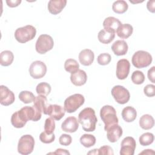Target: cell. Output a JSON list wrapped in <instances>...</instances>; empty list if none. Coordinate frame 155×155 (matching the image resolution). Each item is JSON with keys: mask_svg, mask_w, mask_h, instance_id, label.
Instances as JSON below:
<instances>
[{"mask_svg": "<svg viewBox=\"0 0 155 155\" xmlns=\"http://www.w3.org/2000/svg\"><path fill=\"white\" fill-rule=\"evenodd\" d=\"M70 80L73 84L76 86H82L84 85L87 80V75L85 71L78 70L76 72L71 73Z\"/></svg>", "mask_w": 155, "mask_h": 155, "instance_id": "18", "label": "cell"}, {"mask_svg": "<svg viewBox=\"0 0 155 155\" xmlns=\"http://www.w3.org/2000/svg\"><path fill=\"white\" fill-rule=\"evenodd\" d=\"M54 120V119L50 117L46 119L45 121L44 131L48 134H51L54 132L55 129V122Z\"/></svg>", "mask_w": 155, "mask_h": 155, "instance_id": "35", "label": "cell"}, {"mask_svg": "<svg viewBox=\"0 0 155 155\" xmlns=\"http://www.w3.org/2000/svg\"><path fill=\"white\" fill-rule=\"evenodd\" d=\"M111 60V57L110 54L107 53H104L100 54L97 58V63L101 65H108Z\"/></svg>", "mask_w": 155, "mask_h": 155, "instance_id": "36", "label": "cell"}, {"mask_svg": "<svg viewBox=\"0 0 155 155\" xmlns=\"http://www.w3.org/2000/svg\"><path fill=\"white\" fill-rule=\"evenodd\" d=\"M100 116L105 124L104 130L105 131L111 125L118 124L119 122L116 110L113 107L109 105H104L101 108L100 110Z\"/></svg>", "mask_w": 155, "mask_h": 155, "instance_id": "3", "label": "cell"}, {"mask_svg": "<svg viewBox=\"0 0 155 155\" xmlns=\"http://www.w3.org/2000/svg\"><path fill=\"white\" fill-rule=\"evenodd\" d=\"M70 154V153L65 149H62V148H58L53 153H48V154Z\"/></svg>", "mask_w": 155, "mask_h": 155, "instance_id": "44", "label": "cell"}, {"mask_svg": "<svg viewBox=\"0 0 155 155\" xmlns=\"http://www.w3.org/2000/svg\"><path fill=\"white\" fill-rule=\"evenodd\" d=\"M39 139L42 143H50L54 140L55 135L54 133L48 134L45 131H43L39 135Z\"/></svg>", "mask_w": 155, "mask_h": 155, "instance_id": "37", "label": "cell"}, {"mask_svg": "<svg viewBox=\"0 0 155 155\" xmlns=\"http://www.w3.org/2000/svg\"><path fill=\"white\" fill-rule=\"evenodd\" d=\"M128 5L126 1L124 0H118L113 2L112 5V10L117 14L124 13L128 10Z\"/></svg>", "mask_w": 155, "mask_h": 155, "instance_id": "28", "label": "cell"}, {"mask_svg": "<svg viewBox=\"0 0 155 155\" xmlns=\"http://www.w3.org/2000/svg\"><path fill=\"white\" fill-rule=\"evenodd\" d=\"M131 79L134 84L140 85L144 82L145 76L142 71L139 70H136L132 73Z\"/></svg>", "mask_w": 155, "mask_h": 155, "instance_id": "34", "label": "cell"}, {"mask_svg": "<svg viewBox=\"0 0 155 155\" xmlns=\"http://www.w3.org/2000/svg\"><path fill=\"white\" fill-rule=\"evenodd\" d=\"M154 73H155V67L154 66H153L150 69L148 70L147 76L148 79L153 83H154Z\"/></svg>", "mask_w": 155, "mask_h": 155, "instance_id": "41", "label": "cell"}, {"mask_svg": "<svg viewBox=\"0 0 155 155\" xmlns=\"http://www.w3.org/2000/svg\"><path fill=\"white\" fill-rule=\"evenodd\" d=\"M21 2V0H7L6 3L7 5L10 7H16L18 6Z\"/></svg>", "mask_w": 155, "mask_h": 155, "instance_id": "42", "label": "cell"}, {"mask_svg": "<svg viewBox=\"0 0 155 155\" xmlns=\"http://www.w3.org/2000/svg\"><path fill=\"white\" fill-rule=\"evenodd\" d=\"M67 4L66 0H50L48 3V10L52 15L61 13Z\"/></svg>", "mask_w": 155, "mask_h": 155, "instance_id": "17", "label": "cell"}, {"mask_svg": "<svg viewBox=\"0 0 155 155\" xmlns=\"http://www.w3.org/2000/svg\"><path fill=\"white\" fill-rule=\"evenodd\" d=\"M42 112L33 105L30 107L25 106L12 115L11 123L14 127L21 128L25 126L28 120L36 122L40 120Z\"/></svg>", "mask_w": 155, "mask_h": 155, "instance_id": "1", "label": "cell"}, {"mask_svg": "<svg viewBox=\"0 0 155 155\" xmlns=\"http://www.w3.org/2000/svg\"><path fill=\"white\" fill-rule=\"evenodd\" d=\"M120 150V155H133L136 147V142L132 137H125L121 142Z\"/></svg>", "mask_w": 155, "mask_h": 155, "instance_id": "11", "label": "cell"}, {"mask_svg": "<svg viewBox=\"0 0 155 155\" xmlns=\"http://www.w3.org/2000/svg\"><path fill=\"white\" fill-rule=\"evenodd\" d=\"M155 4V1L152 0V1H148L147 4V9L148 10L149 12L151 13H154L155 12V8H154V5Z\"/></svg>", "mask_w": 155, "mask_h": 155, "instance_id": "43", "label": "cell"}, {"mask_svg": "<svg viewBox=\"0 0 155 155\" xmlns=\"http://www.w3.org/2000/svg\"><path fill=\"white\" fill-rule=\"evenodd\" d=\"M122 119L127 122L134 121L137 117V111L134 108L131 106H127L123 108L122 111Z\"/></svg>", "mask_w": 155, "mask_h": 155, "instance_id": "24", "label": "cell"}, {"mask_svg": "<svg viewBox=\"0 0 155 155\" xmlns=\"http://www.w3.org/2000/svg\"><path fill=\"white\" fill-rule=\"evenodd\" d=\"M35 147V139L30 134H25L18 141V151L23 155L31 153Z\"/></svg>", "mask_w": 155, "mask_h": 155, "instance_id": "8", "label": "cell"}, {"mask_svg": "<svg viewBox=\"0 0 155 155\" xmlns=\"http://www.w3.org/2000/svg\"><path fill=\"white\" fill-rule=\"evenodd\" d=\"M59 143L62 145L68 146L71 144L72 142V138L70 135L67 134H62L59 139Z\"/></svg>", "mask_w": 155, "mask_h": 155, "instance_id": "38", "label": "cell"}, {"mask_svg": "<svg viewBox=\"0 0 155 155\" xmlns=\"http://www.w3.org/2000/svg\"><path fill=\"white\" fill-rule=\"evenodd\" d=\"M79 65L78 62L73 59H68L64 63V68L66 71L71 73L76 72L79 70Z\"/></svg>", "mask_w": 155, "mask_h": 155, "instance_id": "30", "label": "cell"}, {"mask_svg": "<svg viewBox=\"0 0 155 155\" xmlns=\"http://www.w3.org/2000/svg\"><path fill=\"white\" fill-rule=\"evenodd\" d=\"M115 37V33L110 31L108 30H105L104 28L100 30L97 35V38L99 42L102 44H108L110 43Z\"/></svg>", "mask_w": 155, "mask_h": 155, "instance_id": "25", "label": "cell"}, {"mask_svg": "<svg viewBox=\"0 0 155 155\" xmlns=\"http://www.w3.org/2000/svg\"><path fill=\"white\" fill-rule=\"evenodd\" d=\"M30 75L33 79H41L43 78L47 73V66L41 61L33 62L29 68Z\"/></svg>", "mask_w": 155, "mask_h": 155, "instance_id": "10", "label": "cell"}, {"mask_svg": "<svg viewBox=\"0 0 155 155\" xmlns=\"http://www.w3.org/2000/svg\"><path fill=\"white\" fill-rule=\"evenodd\" d=\"M36 35V30L35 27L31 25L18 28L14 34L16 40L20 43H25L32 40Z\"/></svg>", "mask_w": 155, "mask_h": 155, "instance_id": "4", "label": "cell"}, {"mask_svg": "<svg viewBox=\"0 0 155 155\" xmlns=\"http://www.w3.org/2000/svg\"><path fill=\"white\" fill-rule=\"evenodd\" d=\"M106 131L107 132V137L108 140L112 143L117 141L122 136L123 133L122 128L120 125H118V124L111 125L107 129Z\"/></svg>", "mask_w": 155, "mask_h": 155, "instance_id": "14", "label": "cell"}, {"mask_svg": "<svg viewBox=\"0 0 155 155\" xmlns=\"http://www.w3.org/2000/svg\"><path fill=\"white\" fill-rule=\"evenodd\" d=\"M139 143L142 146H148L154 141V135L151 133L147 132L142 134L139 137Z\"/></svg>", "mask_w": 155, "mask_h": 155, "instance_id": "33", "label": "cell"}, {"mask_svg": "<svg viewBox=\"0 0 155 155\" xmlns=\"http://www.w3.org/2000/svg\"><path fill=\"white\" fill-rule=\"evenodd\" d=\"M79 128V121L74 116H70L66 118L61 124L62 130L67 133H74Z\"/></svg>", "mask_w": 155, "mask_h": 155, "instance_id": "16", "label": "cell"}, {"mask_svg": "<svg viewBox=\"0 0 155 155\" xmlns=\"http://www.w3.org/2000/svg\"><path fill=\"white\" fill-rule=\"evenodd\" d=\"M97 154H114V152L111 147L108 145H104L97 150Z\"/></svg>", "mask_w": 155, "mask_h": 155, "instance_id": "40", "label": "cell"}, {"mask_svg": "<svg viewBox=\"0 0 155 155\" xmlns=\"http://www.w3.org/2000/svg\"><path fill=\"white\" fill-rule=\"evenodd\" d=\"M144 94L148 97H153L155 95V86L153 84H148L143 88Z\"/></svg>", "mask_w": 155, "mask_h": 155, "instance_id": "39", "label": "cell"}, {"mask_svg": "<svg viewBox=\"0 0 155 155\" xmlns=\"http://www.w3.org/2000/svg\"><path fill=\"white\" fill-rule=\"evenodd\" d=\"M154 154V151L153 150H150V149L144 150L142 152L139 153V154Z\"/></svg>", "mask_w": 155, "mask_h": 155, "instance_id": "45", "label": "cell"}, {"mask_svg": "<svg viewBox=\"0 0 155 155\" xmlns=\"http://www.w3.org/2000/svg\"><path fill=\"white\" fill-rule=\"evenodd\" d=\"M54 46V41L51 36L46 34L40 35L35 44L36 51L39 54H45L51 50Z\"/></svg>", "mask_w": 155, "mask_h": 155, "instance_id": "7", "label": "cell"}, {"mask_svg": "<svg viewBox=\"0 0 155 155\" xmlns=\"http://www.w3.org/2000/svg\"><path fill=\"white\" fill-rule=\"evenodd\" d=\"M85 102V98L81 94H74L68 97L64 101V108L69 113L75 112Z\"/></svg>", "mask_w": 155, "mask_h": 155, "instance_id": "6", "label": "cell"}, {"mask_svg": "<svg viewBox=\"0 0 155 155\" xmlns=\"http://www.w3.org/2000/svg\"><path fill=\"white\" fill-rule=\"evenodd\" d=\"M14 59L13 53L10 50H5L0 54V64L2 66H9Z\"/></svg>", "mask_w": 155, "mask_h": 155, "instance_id": "27", "label": "cell"}, {"mask_svg": "<svg viewBox=\"0 0 155 155\" xmlns=\"http://www.w3.org/2000/svg\"><path fill=\"white\" fill-rule=\"evenodd\" d=\"M19 99L24 104H29L34 101L35 97L34 94L29 91H22L19 94Z\"/></svg>", "mask_w": 155, "mask_h": 155, "instance_id": "32", "label": "cell"}, {"mask_svg": "<svg viewBox=\"0 0 155 155\" xmlns=\"http://www.w3.org/2000/svg\"><path fill=\"white\" fill-rule=\"evenodd\" d=\"M65 108L57 104H49L47 111V114L56 120L61 119L65 115Z\"/></svg>", "mask_w": 155, "mask_h": 155, "instance_id": "15", "label": "cell"}, {"mask_svg": "<svg viewBox=\"0 0 155 155\" xmlns=\"http://www.w3.org/2000/svg\"><path fill=\"white\" fill-rule=\"evenodd\" d=\"M117 35L121 39H127L133 32V28L129 24H122L116 30Z\"/></svg>", "mask_w": 155, "mask_h": 155, "instance_id": "23", "label": "cell"}, {"mask_svg": "<svg viewBox=\"0 0 155 155\" xmlns=\"http://www.w3.org/2000/svg\"><path fill=\"white\" fill-rule=\"evenodd\" d=\"M139 125L143 130H150L154 125V120L150 114H146L142 116L139 119Z\"/></svg>", "mask_w": 155, "mask_h": 155, "instance_id": "26", "label": "cell"}, {"mask_svg": "<svg viewBox=\"0 0 155 155\" xmlns=\"http://www.w3.org/2000/svg\"><path fill=\"white\" fill-rule=\"evenodd\" d=\"M51 89V88L49 84L43 82L37 85L36 91L38 95H44L46 96L50 94Z\"/></svg>", "mask_w": 155, "mask_h": 155, "instance_id": "31", "label": "cell"}, {"mask_svg": "<svg viewBox=\"0 0 155 155\" xmlns=\"http://www.w3.org/2000/svg\"><path fill=\"white\" fill-rule=\"evenodd\" d=\"M78 121L84 131L87 132L94 131L97 122L94 109L90 107L83 109L78 115Z\"/></svg>", "mask_w": 155, "mask_h": 155, "instance_id": "2", "label": "cell"}, {"mask_svg": "<svg viewBox=\"0 0 155 155\" xmlns=\"http://www.w3.org/2000/svg\"><path fill=\"white\" fill-rule=\"evenodd\" d=\"M15 100V94L5 85L0 86V103L4 106L12 104Z\"/></svg>", "mask_w": 155, "mask_h": 155, "instance_id": "13", "label": "cell"}, {"mask_svg": "<svg viewBox=\"0 0 155 155\" xmlns=\"http://www.w3.org/2000/svg\"><path fill=\"white\" fill-rule=\"evenodd\" d=\"M33 105L41 112L47 114V111L49 104L47 103V99L45 96L38 95L35 97L33 101Z\"/></svg>", "mask_w": 155, "mask_h": 155, "instance_id": "22", "label": "cell"}, {"mask_svg": "<svg viewBox=\"0 0 155 155\" xmlns=\"http://www.w3.org/2000/svg\"><path fill=\"white\" fill-rule=\"evenodd\" d=\"M130 69V63L126 59L118 61L116 65V77L120 80H124L128 76Z\"/></svg>", "mask_w": 155, "mask_h": 155, "instance_id": "12", "label": "cell"}, {"mask_svg": "<svg viewBox=\"0 0 155 155\" xmlns=\"http://www.w3.org/2000/svg\"><path fill=\"white\" fill-rule=\"evenodd\" d=\"M152 56L147 51L139 50L136 51L132 56L133 65L137 68H142L149 66L152 62Z\"/></svg>", "mask_w": 155, "mask_h": 155, "instance_id": "5", "label": "cell"}, {"mask_svg": "<svg viewBox=\"0 0 155 155\" xmlns=\"http://www.w3.org/2000/svg\"><path fill=\"white\" fill-rule=\"evenodd\" d=\"M121 24V22L118 19L113 16L105 18L103 22V27L105 30L114 33Z\"/></svg>", "mask_w": 155, "mask_h": 155, "instance_id": "21", "label": "cell"}, {"mask_svg": "<svg viewBox=\"0 0 155 155\" xmlns=\"http://www.w3.org/2000/svg\"><path fill=\"white\" fill-rule=\"evenodd\" d=\"M94 54L90 49H84L81 51L79 54V60L80 63L84 66L90 65L94 61Z\"/></svg>", "mask_w": 155, "mask_h": 155, "instance_id": "19", "label": "cell"}, {"mask_svg": "<svg viewBox=\"0 0 155 155\" xmlns=\"http://www.w3.org/2000/svg\"><path fill=\"white\" fill-rule=\"evenodd\" d=\"M114 100L120 104H125L128 102L130 98L129 91L122 85H115L111 91Z\"/></svg>", "mask_w": 155, "mask_h": 155, "instance_id": "9", "label": "cell"}, {"mask_svg": "<svg viewBox=\"0 0 155 155\" xmlns=\"http://www.w3.org/2000/svg\"><path fill=\"white\" fill-rule=\"evenodd\" d=\"M128 49V45L124 40H117L111 45V50L116 56L125 55L127 53Z\"/></svg>", "mask_w": 155, "mask_h": 155, "instance_id": "20", "label": "cell"}, {"mask_svg": "<svg viewBox=\"0 0 155 155\" xmlns=\"http://www.w3.org/2000/svg\"><path fill=\"white\" fill-rule=\"evenodd\" d=\"M96 141V137L92 134H84L80 137L81 143L86 148H90L94 145Z\"/></svg>", "mask_w": 155, "mask_h": 155, "instance_id": "29", "label": "cell"}]
</instances>
